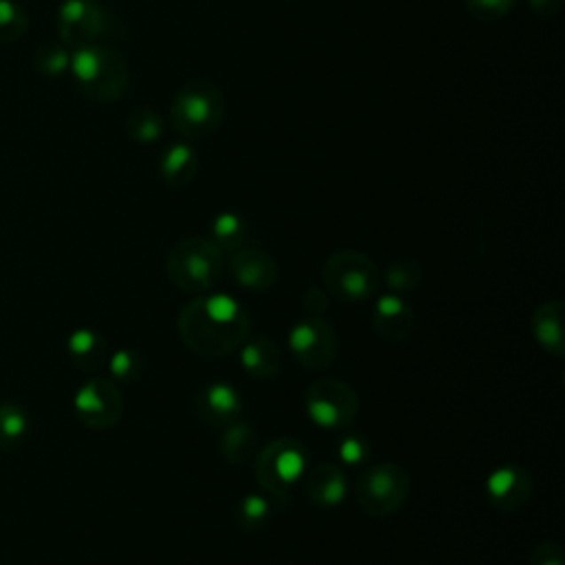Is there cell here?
<instances>
[{"label":"cell","instance_id":"cell-25","mask_svg":"<svg viewBox=\"0 0 565 565\" xmlns=\"http://www.w3.org/2000/svg\"><path fill=\"white\" fill-rule=\"evenodd\" d=\"M234 519H237V526L243 528V530H259L270 519V501L259 495L243 497L237 508H234Z\"/></svg>","mask_w":565,"mask_h":565},{"label":"cell","instance_id":"cell-8","mask_svg":"<svg viewBox=\"0 0 565 565\" xmlns=\"http://www.w3.org/2000/svg\"><path fill=\"white\" fill-rule=\"evenodd\" d=\"M71 69L93 98L117 99L129 89L126 60L108 49H80L71 60Z\"/></svg>","mask_w":565,"mask_h":565},{"label":"cell","instance_id":"cell-6","mask_svg":"<svg viewBox=\"0 0 565 565\" xmlns=\"http://www.w3.org/2000/svg\"><path fill=\"white\" fill-rule=\"evenodd\" d=\"M323 283L341 301L360 302L378 292L380 270L363 252L341 250L325 261Z\"/></svg>","mask_w":565,"mask_h":565},{"label":"cell","instance_id":"cell-13","mask_svg":"<svg viewBox=\"0 0 565 565\" xmlns=\"http://www.w3.org/2000/svg\"><path fill=\"white\" fill-rule=\"evenodd\" d=\"M230 270H232L237 283L252 292H268L279 279L277 261L259 247H241L239 252H234Z\"/></svg>","mask_w":565,"mask_h":565},{"label":"cell","instance_id":"cell-10","mask_svg":"<svg viewBox=\"0 0 565 565\" xmlns=\"http://www.w3.org/2000/svg\"><path fill=\"white\" fill-rule=\"evenodd\" d=\"M75 411L78 418L82 420L87 427L98 428H111L113 424L120 422L122 413H124V400L122 393L111 380L95 378L89 380L78 393H75Z\"/></svg>","mask_w":565,"mask_h":565},{"label":"cell","instance_id":"cell-19","mask_svg":"<svg viewBox=\"0 0 565 565\" xmlns=\"http://www.w3.org/2000/svg\"><path fill=\"white\" fill-rule=\"evenodd\" d=\"M256 451H259V437L250 424L234 422L225 427L224 437H221V455L225 458V462H230L232 467H243L255 458Z\"/></svg>","mask_w":565,"mask_h":565},{"label":"cell","instance_id":"cell-15","mask_svg":"<svg viewBox=\"0 0 565 565\" xmlns=\"http://www.w3.org/2000/svg\"><path fill=\"white\" fill-rule=\"evenodd\" d=\"M302 490L314 506L332 508L345 501L347 497V477L336 464H318L302 475Z\"/></svg>","mask_w":565,"mask_h":565},{"label":"cell","instance_id":"cell-18","mask_svg":"<svg viewBox=\"0 0 565 565\" xmlns=\"http://www.w3.org/2000/svg\"><path fill=\"white\" fill-rule=\"evenodd\" d=\"M199 155L188 142L173 144L160 157V175L166 186L186 188L197 179Z\"/></svg>","mask_w":565,"mask_h":565},{"label":"cell","instance_id":"cell-17","mask_svg":"<svg viewBox=\"0 0 565 565\" xmlns=\"http://www.w3.org/2000/svg\"><path fill=\"white\" fill-rule=\"evenodd\" d=\"M241 349V365L243 372L259 382L277 378L281 369V349L272 338H252L250 342H243Z\"/></svg>","mask_w":565,"mask_h":565},{"label":"cell","instance_id":"cell-16","mask_svg":"<svg viewBox=\"0 0 565 565\" xmlns=\"http://www.w3.org/2000/svg\"><path fill=\"white\" fill-rule=\"evenodd\" d=\"M530 329L541 349L563 358L565 334H563V302L548 301L537 307L530 316Z\"/></svg>","mask_w":565,"mask_h":565},{"label":"cell","instance_id":"cell-26","mask_svg":"<svg viewBox=\"0 0 565 565\" xmlns=\"http://www.w3.org/2000/svg\"><path fill=\"white\" fill-rule=\"evenodd\" d=\"M108 367H111L113 378L122 380V382H135V380H139V376H142L144 360L135 351L120 349L108 358Z\"/></svg>","mask_w":565,"mask_h":565},{"label":"cell","instance_id":"cell-4","mask_svg":"<svg viewBox=\"0 0 565 565\" xmlns=\"http://www.w3.org/2000/svg\"><path fill=\"white\" fill-rule=\"evenodd\" d=\"M411 477L397 464H376L358 477L354 488L360 510L373 519L391 517L409 499Z\"/></svg>","mask_w":565,"mask_h":565},{"label":"cell","instance_id":"cell-29","mask_svg":"<svg viewBox=\"0 0 565 565\" xmlns=\"http://www.w3.org/2000/svg\"><path fill=\"white\" fill-rule=\"evenodd\" d=\"M338 455L347 467H360L369 458V444L360 436H345L338 444Z\"/></svg>","mask_w":565,"mask_h":565},{"label":"cell","instance_id":"cell-20","mask_svg":"<svg viewBox=\"0 0 565 565\" xmlns=\"http://www.w3.org/2000/svg\"><path fill=\"white\" fill-rule=\"evenodd\" d=\"M210 232H212V241L219 246L221 252H239L241 247H246L247 241V221L243 219L237 212H221L212 219L210 224Z\"/></svg>","mask_w":565,"mask_h":565},{"label":"cell","instance_id":"cell-12","mask_svg":"<svg viewBox=\"0 0 565 565\" xmlns=\"http://www.w3.org/2000/svg\"><path fill=\"white\" fill-rule=\"evenodd\" d=\"M243 413V402L230 384L210 382L194 396V415L212 427H230Z\"/></svg>","mask_w":565,"mask_h":565},{"label":"cell","instance_id":"cell-27","mask_svg":"<svg viewBox=\"0 0 565 565\" xmlns=\"http://www.w3.org/2000/svg\"><path fill=\"white\" fill-rule=\"evenodd\" d=\"M29 428V418L16 404H7L0 409V440L13 442L20 440Z\"/></svg>","mask_w":565,"mask_h":565},{"label":"cell","instance_id":"cell-1","mask_svg":"<svg viewBox=\"0 0 565 565\" xmlns=\"http://www.w3.org/2000/svg\"><path fill=\"white\" fill-rule=\"evenodd\" d=\"M177 334L194 354L221 358L246 342L250 334V316L234 298L224 294L201 296L182 310Z\"/></svg>","mask_w":565,"mask_h":565},{"label":"cell","instance_id":"cell-2","mask_svg":"<svg viewBox=\"0 0 565 565\" xmlns=\"http://www.w3.org/2000/svg\"><path fill=\"white\" fill-rule=\"evenodd\" d=\"M224 117V93L210 80H190L177 89L170 102V124L188 142L210 137L221 129Z\"/></svg>","mask_w":565,"mask_h":565},{"label":"cell","instance_id":"cell-22","mask_svg":"<svg viewBox=\"0 0 565 565\" xmlns=\"http://www.w3.org/2000/svg\"><path fill=\"white\" fill-rule=\"evenodd\" d=\"M424 270L415 259H397L384 270V285L391 289V294H409L415 292L422 283Z\"/></svg>","mask_w":565,"mask_h":565},{"label":"cell","instance_id":"cell-32","mask_svg":"<svg viewBox=\"0 0 565 565\" xmlns=\"http://www.w3.org/2000/svg\"><path fill=\"white\" fill-rule=\"evenodd\" d=\"M563 0H528V7L539 18H554L561 9Z\"/></svg>","mask_w":565,"mask_h":565},{"label":"cell","instance_id":"cell-23","mask_svg":"<svg viewBox=\"0 0 565 565\" xmlns=\"http://www.w3.org/2000/svg\"><path fill=\"white\" fill-rule=\"evenodd\" d=\"M69 351L82 367H99L106 356V345L91 329H78L69 338Z\"/></svg>","mask_w":565,"mask_h":565},{"label":"cell","instance_id":"cell-31","mask_svg":"<svg viewBox=\"0 0 565 565\" xmlns=\"http://www.w3.org/2000/svg\"><path fill=\"white\" fill-rule=\"evenodd\" d=\"M327 305H329V301H327V296H325L323 289L310 287L305 294H302V307H305L310 314H314V316L323 314V311L327 310Z\"/></svg>","mask_w":565,"mask_h":565},{"label":"cell","instance_id":"cell-28","mask_svg":"<svg viewBox=\"0 0 565 565\" xmlns=\"http://www.w3.org/2000/svg\"><path fill=\"white\" fill-rule=\"evenodd\" d=\"M464 4L477 20L490 22L508 16L517 0H464Z\"/></svg>","mask_w":565,"mask_h":565},{"label":"cell","instance_id":"cell-3","mask_svg":"<svg viewBox=\"0 0 565 565\" xmlns=\"http://www.w3.org/2000/svg\"><path fill=\"white\" fill-rule=\"evenodd\" d=\"M170 283L188 294H201L215 287L224 272V252L212 239L188 237L175 243L166 259Z\"/></svg>","mask_w":565,"mask_h":565},{"label":"cell","instance_id":"cell-33","mask_svg":"<svg viewBox=\"0 0 565 565\" xmlns=\"http://www.w3.org/2000/svg\"><path fill=\"white\" fill-rule=\"evenodd\" d=\"M12 4L7 3V0H0V22H7L12 20Z\"/></svg>","mask_w":565,"mask_h":565},{"label":"cell","instance_id":"cell-5","mask_svg":"<svg viewBox=\"0 0 565 565\" xmlns=\"http://www.w3.org/2000/svg\"><path fill=\"white\" fill-rule=\"evenodd\" d=\"M307 471V451L301 442L279 437L256 453V482L277 499H287Z\"/></svg>","mask_w":565,"mask_h":565},{"label":"cell","instance_id":"cell-14","mask_svg":"<svg viewBox=\"0 0 565 565\" xmlns=\"http://www.w3.org/2000/svg\"><path fill=\"white\" fill-rule=\"evenodd\" d=\"M415 314L409 302L402 301L397 294L380 296L372 311V327L382 341L402 342L413 332Z\"/></svg>","mask_w":565,"mask_h":565},{"label":"cell","instance_id":"cell-7","mask_svg":"<svg viewBox=\"0 0 565 565\" xmlns=\"http://www.w3.org/2000/svg\"><path fill=\"white\" fill-rule=\"evenodd\" d=\"M305 411L314 424L327 431L347 428L358 415V393L338 378H323L305 391Z\"/></svg>","mask_w":565,"mask_h":565},{"label":"cell","instance_id":"cell-30","mask_svg":"<svg viewBox=\"0 0 565 565\" xmlns=\"http://www.w3.org/2000/svg\"><path fill=\"white\" fill-rule=\"evenodd\" d=\"M528 565H563V550L554 541H541L532 548Z\"/></svg>","mask_w":565,"mask_h":565},{"label":"cell","instance_id":"cell-9","mask_svg":"<svg viewBox=\"0 0 565 565\" xmlns=\"http://www.w3.org/2000/svg\"><path fill=\"white\" fill-rule=\"evenodd\" d=\"M289 349L301 367L310 372L327 369L338 351L336 332L320 316H311L289 332Z\"/></svg>","mask_w":565,"mask_h":565},{"label":"cell","instance_id":"cell-11","mask_svg":"<svg viewBox=\"0 0 565 565\" xmlns=\"http://www.w3.org/2000/svg\"><path fill=\"white\" fill-rule=\"evenodd\" d=\"M488 499L499 513H513L528 504L532 495V477L519 464H506L490 473L486 482Z\"/></svg>","mask_w":565,"mask_h":565},{"label":"cell","instance_id":"cell-24","mask_svg":"<svg viewBox=\"0 0 565 565\" xmlns=\"http://www.w3.org/2000/svg\"><path fill=\"white\" fill-rule=\"evenodd\" d=\"M62 22L71 29H84L89 34H98L102 27V16H99L98 4L91 0H67L60 12Z\"/></svg>","mask_w":565,"mask_h":565},{"label":"cell","instance_id":"cell-21","mask_svg":"<svg viewBox=\"0 0 565 565\" xmlns=\"http://www.w3.org/2000/svg\"><path fill=\"white\" fill-rule=\"evenodd\" d=\"M124 130L133 142L137 144H155L164 137L166 122L155 108L139 106L126 115Z\"/></svg>","mask_w":565,"mask_h":565}]
</instances>
